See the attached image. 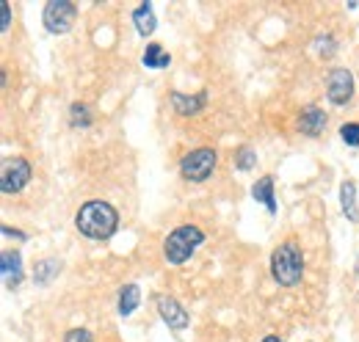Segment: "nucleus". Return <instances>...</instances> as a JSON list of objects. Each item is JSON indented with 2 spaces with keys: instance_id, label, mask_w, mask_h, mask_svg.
Here are the masks:
<instances>
[{
  "instance_id": "obj_9",
  "label": "nucleus",
  "mask_w": 359,
  "mask_h": 342,
  "mask_svg": "<svg viewBox=\"0 0 359 342\" xmlns=\"http://www.w3.org/2000/svg\"><path fill=\"white\" fill-rule=\"evenodd\" d=\"M22 282V259L17 252H3V285L14 290Z\"/></svg>"
},
{
  "instance_id": "obj_19",
  "label": "nucleus",
  "mask_w": 359,
  "mask_h": 342,
  "mask_svg": "<svg viewBox=\"0 0 359 342\" xmlns=\"http://www.w3.org/2000/svg\"><path fill=\"white\" fill-rule=\"evenodd\" d=\"M72 125H75V128H89L91 125V108L89 105H81V102H75V105H72Z\"/></svg>"
},
{
  "instance_id": "obj_4",
  "label": "nucleus",
  "mask_w": 359,
  "mask_h": 342,
  "mask_svg": "<svg viewBox=\"0 0 359 342\" xmlns=\"http://www.w3.org/2000/svg\"><path fill=\"white\" fill-rule=\"evenodd\" d=\"M213 169H216V152L208 149V146L188 152V155L182 158V163H180L182 177L191 179V182H205V179L213 174Z\"/></svg>"
},
{
  "instance_id": "obj_18",
  "label": "nucleus",
  "mask_w": 359,
  "mask_h": 342,
  "mask_svg": "<svg viewBox=\"0 0 359 342\" xmlns=\"http://www.w3.org/2000/svg\"><path fill=\"white\" fill-rule=\"evenodd\" d=\"M255 163H257V158H255V149H252V146H241V149L235 152V166L241 171H249Z\"/></svg>"
},
{
  "instance_id": "obj_20",
  "label": "nucleus",
  "mask_w": 359,
  "mask_h": 342,
  "mask_svg": "<svg viewBox=\"0 0 359 342\" xmlns=\"http://www.w3.org/2000/svg\"><path fill=\"white\" fill-rule=\"evenodd\" d=\"M340 138H343L348 146H359V125L357 122L343 125V128H340Z\"/></svg>"
},
{
  "instance_id": "obj_10",
  "label": "nucleus",
  "mask_w": 359,
  "mask_h": 342,
  "mask_svg": "<svg viewBox=\"0 0 359 342\" xmlns=\"http://www.w3.org/2000/svg\"><path fill=\"white\" fill-rule=\"evenodd\" d=\"M205 102H208V94H205V91H199L196 97H185V94H180V91L172 94V105H175V111H177L180 116H194V114H199V111L205 108Z\"/></svg>"
},
{
  "instance_id": "obj_6",
  "label": "nucleus",
  "mask_w": 359,
  "mask_h": 342,
  "mask_svg": "<svg viewBox=\"0 0 359 342\" xmlns=\"http://www.w3.org/2000/svg\"><path fill=\"white\" fill-rule=\"evenodd\" d=\"M28 179H31V166H28V160H25V158H11V160H6V166H3L0 191H3V193H17V191H22V188L28 185Z\"/></svg>"
},
{
  "instance_id": "obj_23",
  "label": "nucleus",
  "mask_w": 359,
  "mask_h": 342,
  "mask_svg": "<svg viewBox=\"0 0 359 342\" xmlns=\"http://www.w3.org/2000/svg\"><path fill=\"white\" fill-rule=\"evenodd\" d=\"M11 25V11H8V3L0 6V31H6Z\"/></svg>"
},
{
  "instance_id": "obj_1",
  "label": "nucleus",
  "mask_w": 359,
  "mask_h": 342,
  "mask_svg": "<svg viewBox=\"0 0 359 342\" xmlns=\"http://www.w3.org/2000/svg\"><path fill=\"white\" fill-rule=\"evenodd\" d=\"M75 224H78V229H81L86 238H91V240H105V238H111V235L116 232L119 215H116V210H114L108 202L94 199V202H86V205L78 210Z\"/></svg>"
},
{
  "instance_id": "obj_12",
  "label": "nucleus",
  "mask_w": 359,
  "mask_h": 342,
  "mask_svg": "<svg viewBox=\"0 0 359 342\" xmlns=\"http://www.w3.org/2000/svg\"><path fill=\"white\" fill-rule=\"evenodd\" d=\"M252 196H255L257 202H263V205L269 207V213H276V199H273V177H271V174H266L263 179H257V182H255Z\"/></svg>"
},
{
  "instance_id": "obj_15",
  "label": "nucleus",
  "mask_w": 359,
  "mask_h": 342,
  "mask_svg": "<svg viewBox=\"0 0 359 342\" xmlns=\"http://www.w3.org/2000/svg\"><path fill=\"white\" fill-rule=\"evenodd\" d=\"M138 301H141V290L135 285H125L122 293H119V315H125V317L133 315Z\"/></svg>"
},
{
  "instance_id": "obj_8",
  "label": "nucleus",
  "mask_w": 359,
  "mask_h": 342,
  "mask_svg": "<svg viewBox=\"0 0 359 342\" xmlns=\"http://www.w3.org/2000/svg\"><path fill=\"white\" fill-rule=\"evenodd\" d=\"M158 312L169 323V329H185L188 326V312L175 299H169V296H161L158 299Z\"/></svg>"
},
{
  "instance_id": "obj_7",
  "label": "nucleus",
  "mask_w": 359,
  "mask_h": 342,
  "mask_svg": "<svg viewBox=\"0 0 359 342\" xmlns=\"http://www.w3.org/2000/svg\"><path fill=\"white\" fill-rule=\"evenodd\" d=\"M351 94H354V75L348 69H332V75H329V91H326L329 102L346 105L351 100Z\"/></svg>"
},
{
  "instance_id": "obj_24",
  "label": "nucleus",
  "mask_w": 359,
  "mask_h": 342,
  "mask_svg": "<svg viewBox=\"0 0 359 342\" xmlns=\"http://www.w3.org/2000/svg\"><path fill=\"white\" fill-rule=\"evenodd\" d=\"M263 342H282V340H279V337H273V334H271V337H266V340H263Z\"/></svg>"
},
{
  "instance_id": "obj_17",
  "label": "nucleus",
  "mask_w": 359,
  "mask_h": 342,
  "mask_svg": "<svg viewBox=\"0 0 359 342\" xmlns=\"http://www.w3.org/2000/svg\"><path fill=\"white\" fill-rule=\"evenodd\" d=\"M55 273H58V259H42V262L36 265L34 279H36V285H47Z\"/></svg>"
},
{
  "instance_id": "obj_3",
  "label": "nucleus",
  "mask_w": 359,
  "mask_h": 342,
  "mask_svg": "<svg viewBox=\"0 0 359 342\" xmlns=\"http://www.w3.org/2000/svg\"><path fill=\"white\" fill-rule=\"evenodd\" d=\"M202 240H205V235H202V229H196V226H180L175 229L169 238H166V243H163V252H166V259L169 262H185L188 256L196 252V246H202Z\"/></svg>"
},
{
  "instance_id": "obj_5",
  "label": "nucleus",
  "mask_w": 359,
  "mask_h": 342,
  "mask_svg": "<svg viewBox=\"0 0 359 342\" xmlns=\"http://www.w3.org/2000/svg\"><path fill=\"white\" fill-rule=\"evenodd\" d=\"M75 17H78V8L75 3L69 0H53L45 6V28L50 34H67L72 25H75Z\"/></svg>"
},
{
  "instance_id": "obj_16",
  "label": "nucleus",
  "mask_w": 359,
  "mask_h": 342,
  "mask_svg": "<svg viewBox=\"0 0 359 342\" xmlns=\"http://www.w3.org/2000/svg\"><path fill=\"white\" fill-rule=\"evenodd\" d=\"M169 53H163V47L161 44H147V50H144V64L149 67V69H163V67H169Z\"/></svg>"
},
{
  "instance_id": "obj_2",
  "label": "nucleus",
  "mask_w": 359,
  "mask_h": 342,
  "mask_svg": "<svg viewBox=\"0 0 359 342\" xmlns=\"http://www.w3.org/2000/svg\"><path fill=\"white\" fill-rule=\"evenodd\" d=\"M271 273L285 287H290V285H296L302 279V273H304V256H302V249H299L296 240H287V243H282L273 252V256H271Z\"/></svg>"
},
{
  "instance_id": "obj_14",
  "label": "nucleus",
  "mask_w": 359,
  "mask_h": 342,
  "mask_svg": "<svg viewBox=\"0 0 359 342\" xmlns=\"http://www.w3.org/2000/svg\"><path fill=\"white\" fill-rule=\"evenodd\" d=\"M340 205H343L346 218L357 221L359 210H357V188H354V182H343V188H340Z\"/></svg>"
},
{
  "instance_id": "obj_22",
  "label": "nucleus",
  "mask_w": 359,
  "mask_h": 342,
  "mask_svg": "<svg viewBox=\"0 0 359 342\" xmlns=\"http://www.w3.org/2000/svg\"><path fill=\"white\" fill-rule=\"evenodd\" d=\"M64 342H91V334L86 329H75V331H69V334L64 337Z\"/></svg>"
},
{
  "instance_id": "obj_11",
  "label": "nucleus",
  "mask_w": 359,
  "mask_h": 342,
  "mask_svg": "<svg viewBox=\"0 0 359 342\" xmlns=\"http://www.w3.org/2000/svg\"><path fill=\"white\" fill-rule=\"evenodd\" d=\"M323 128H326V114L320 111V108H315V105H310V108H304L302 111V119H299V130L304 132V135H320L323 132Z\"/></svg>"
},
{
  "instance_id": "obj_21",
  "label": "nucleus",
  "mask_w": 359,
  "mask_h": 342,
  "mask_svg": "<svg viewBox=\"0 0 359 342\" xmlns=\"http://www.w3.org/2000/svg\"><path fill=\"white\" fill-rule=\"evenodd\" d=\"M318 53L323 55V58H329V55H334V39L332 36H323V39H318Z\"/></svg>"
},
{
  "instance_id": "obj_13",
  "label": "nucleus",
  "mask_w": 359,
  "mask_h": 342,
  "mask_svg": "<svg viewBox=\"0 0 359 342\" xmlns=\"http://www.w3.org/2000/svg\"><path fill=\"white\" fill-rule=\"evenodd\" d=\"M133 22H135V31H138L141 36H149V34L155 31V11H152V6H149V3H144V6H138V8H135Z\"/></svg>"
}]
</instances>
